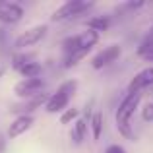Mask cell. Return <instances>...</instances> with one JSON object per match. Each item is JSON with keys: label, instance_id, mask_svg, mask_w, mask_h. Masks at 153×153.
Here are the masks:
<instances>
[{"label": "cell", "instance_id": "obj_13", "mask_svg": "<svg viewBox=\"0 0 153 153\" xmlns=\"http://www.w3.org/2000/svg\"><path fill=\"white\" fill-rule=\"evenodd\" d=\"M85 132H87V124L85 120H76L74 124V130H72V140L76 143H82L83 138H85Z\"/></svg>", "mask_w": 153, "mask_h": 153}, {"label": "cell", "instance_id": "obj_6", "mask_svg": "<svg viewBox=\"0 0 153 153\" xmlns=\"http://www.w3.org/2000/svg\"><path fill=\"white\" fill-rule=\"evenodd\" d=\"M23 18V8L16 2H8V0H0V22L14 25Z\"/></svg>", "mask_w": 153, "mask_h": 153}, {"label": "cell", "instance_id": "obj_4", "mask_svg": "<svg viewBox=\"0 0 153 153\" xmlns=\"http://www.w3.org/2000/svg\"><path fill=\"white\" fill-rule=\"evenodd\" d=\"M47 35V25H35V27H29L25 29L18 39H16V49L22 51V49H27V47H33L37 45L39 41H43Z\"/></svg>", "mask_w": 153, "mask_h": 153}, {"label": "cell", "instance_id": "obj_1", "mask_svg": "<svg viewBox=\"0 0 153 153\" xmlns=\"http://www.w3.org/2000/svg\"><path fill=\"white\" fill-rule=\"evenodd\" d=\"M140 101H142V93H128L126 97L122 99V103L118 105V108H116V114H114L116 128H118L120 134L126 136V138H134L132 128H130V118L136 112V108L140 107Z\"/></svg>", "mask_w": 153, "mask_h": 153}, {"label": "cell", "instance_id": "obj_15", "mask_svg": "<svg viewBox=\"0 0 153 153\" xmlns=\"http://www.w3.org/2000/svg\"><path fill=\"white\" fill-rule=\"evenodd\" d=\"M108 27V19L101 16V18H91L89 22H87V29H93V31H105Z\"/></svg>", "mask_w": 153, "mask_h": 153}, {"label": "cell", "instance_id": "obj_17", "mask_svg": "<svg viewBox=\"0 0 153 153\" xmlns=\"http://www.w3.org/2000/svg\"><path fill=\"white\" fill-rule=\"evenodd\" d=\"M78 114H79L78 108H68L66 112H62V116H60V122H62V124H70L74 118H78Z\"/></svg>", "mask_w": 153, "mask_h": 153}, {"label": "cell", "instance_id": "obj_7", "mask_svg": "<svg viewBox=\"0 0 153 153\" xmlns=\"http://www.w3.org/2000/svg\"><path fill=\"white\" fill-rule=\"evenodd\" d=\"M120 54H122V49H120V45L105 47V51H101L99 54H95V56H93V60H91V66H93L95 70H101V68L108 66V64L116 62Z\"/></svg>", "mask_w": 153, "mask_h": 153}, {"label": "cell", "instance_id": "obj_19", "mask_svg": "<svg viewBox=\"0 0 153 153\" xmlns=\"http://www.w3.org/2000/svg\"><path fill=\"white\" fill-rule=\"evenodd\" d=\"M105 153H126V151H124L122 146H108Z\"/></svg>", "mask_w": 153, "mask_h": 153}, {"label": "cell", "instance_id": "obj_14", "mask_svg": "<svg viewBox=\"0 0 153 153\" xmlns=\"http://www.w3.org/2000/svg\"><path fill=\"white\" fill-rule=\"evenodd\" d=\"M91 132H93V140H99L101 138V132H103V114L101 112H95L91 116Z\"/></svg>", "mask_w": 153, "mask_h": 153}, {"label": "cell", "instance_id": "obj_11", "mask_svg": "<svg viewBox=\"0 0 153 153\" xmlns=\"http://www.w3.org/2000/svg\"><path fill=\"white\" fill-rule=\"evenodd\" d=\"M18 72L23 76V78H39V74H41V66H39L37 62H31V60L27 62V60H25V62L18 68Z\"/></svg>", "mask_w": 153, "mask_h": 153}, {"label": "cell", "instance_id": "obj_18", "mask_svg": "<svg viewBox=\"0 0 153 153\" xmlns=\"http://www.w3.org/2000/svg\"><path fill=\"white\" fill-rule=\"evenodd\" d=\"M142 116H143V120H153V103H147L146 107L142 108Z\"/></svg>", "mask_w": 153, "mask_h": 153}, {"label": "cell", "instance_id": "obj_2", "mask_svg": "<svg viewBox=\"0 0 153 153\" xmlns=\"http://www.w3.org/2000/svg\"><path fill=\"white\" fill-rule=\"evenodd\" d=\"M76 87H78V83H76L74 79L64 82L62 85L49 97V101H47V105H45V111L47 112H60V111H64V108L68 107V103H70Z\"/></svg>", "mask_w": 153, "mask_h": 153}, {"label": "cell", "instance_id": "obj_3", "mask_svg": "<svg viewBox=\"0 0 153 153\" xmlns=\"http://www.w3.org/2000/svg\"><path fill=\"white\" fill-rule=\"evenodd\" d=\"M91 6H93V2H89V0H68L58 10H54L51 19L52 22H66V19H72V18H78V16L85 14Z\"/></svg>", "mask_w": 153, "mask_h": 153}, {"label": "cell", "instance_id": "obj_8", "mask_svg": "<svg viewBox=\"0 0 153 153\" xmlns=\"http://www.w3.org/2000/svg\"><path fill=\"white\" fill-rule=\"evenodd\" d=\"M153 85V66L143 68L132 78V82L128 83V93H142V89Z\"/></svg>", "mask_w": 153, "mask_h": 153}, {"label": "cell", "instance_id": "obj_12", "mask_svg": "<svg viewBox=\"0 0 153 153\" xmlns=\"http://www.w3.org/2000/svg\"><path fill=\"white\" fill-rule=\"evenodd\" d=\"M89 51L91 49H78V51L72 52V54H66V58H64V66L72 68V66H76V64H79L87 54H89Z\"/></svg>", "mask_w": 153, "mask_h": 153}, {"label": "cell", "instance_id": "obj_5", "mask_svg": "<svg viewBox=\"0 0 153 153\" xmlns=\"http://www.w3.org/2000/svg\"><path fill=\"white\" fill-rule=\"evenodd\" d=\"M45 87L41 78H23L19 83H16L14 87V93L18 97H23V99H31L35 95L41 93V89Z\"/></svg>", "mask_w": 153, "mask_h": 153}, {"label": "cell", "instance_id": "obj_10", "mask_svg": "<svg viewBox=\"0 0 153 153\" xmlns=\"http://www.w3.org/2000/svg\"><path fill=\"white\" fill-rule=\"evenodd\" d=\"M47 101H49V97H47L45 93H39V95H35V97L27 99V101L23 103V105H18V107H14L12 111H16V112H22V114H29L31 111L39 108L41 105H47Z\"/></svg>", "mask_w": 153, "mask_h": 153}, {"label": "cell", "instance_id": "obj_9", "mask_svg": "<svg viewBox=\"0 0 153 153\" xmlns=\"http://www.w3.org/2000/svg\"><path fill=\"white\" fill-rule=\"evenodd\" d=\"M33 122H35V118L31 114H19L18 118L10 124V128H8V136H10V138H18V136L25 134V132L33 126Z\"/></svg>", "mask_w": 153, "mask_h": 153}, {"label": "cell", "instance_id": "obj_16", "mask_svg": "<svg viewBox=\"0 0 153 153\" xmlns=\"http://www.w3.org/2000/svg\"><path fill=\"white\" fill-rule=\"evenodd\" d=\"M138 54L142 56V58L153 62V39H147L146 43H142V45L138 47Z\"/></svg>", "mask_w": 153, "mask_h": 153}]
</instances>
